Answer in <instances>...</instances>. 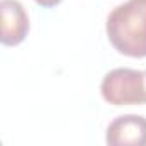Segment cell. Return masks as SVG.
<instances>
[{
	"instance_id": "cell-4",
	"label": "cell",
	"mask_w": 146,
	"mask_h": 146,
	"mask_svg": "<svg viewBox=\"0 0 146 146\" xmlns=\"http://www.w3.org/2000/svg\"><path fill=\"white\" fill-rule=\"evenodd\" d=\"M2 14V35L0 41L4 46H16L23 43L29 33V17L19 0H0Z\"/></svg>"
},
{
	"instance_id": "cell-2",
	"label": "cell",
	"mask_w": 146,
	"mask_h": 146,
	"mask_svg": "<svg viewBox=\"0 0 146 146\" xmlns=\"http://www.w3.org/2000/svg\"><path fill=\"white\" fill-rule=\"evenodd\" d=\"M102 98L113 107L146 105V70L117 67L103 76Z\"/></svg>"
},
{
	"instance_id": "cell-1",
	"label": "cell",
	"mask_w": 146,
	"mask_h": 146,
	"mask_svg": "<svg viewBox=\"0 0 146 146\" xmlns=\"http://www.w3.org/2000/svg\"><path fill=\"white\" fill-rule=\"evenodd\" d=\"M107 38L112 46L131 58L146 57V0H127L107 16Z\"/></svg>"
},
{
	"instance_id": "cell-5",
	"label": "cell",
	"mask_w": 146,
	"mask_h": 146,
	"mask_svg": "<svg viewBox=\"0 0 146 146\" xmlns=\"http://www.w3.org/2000/svg\"><path fill=\"white\" fill-rule=\"evenodd\" d=\"M35 2L40 5V7H45V9H52L55 5H58L62 0H35Z\"/></svg>"
},
{
	"instance_id": "cell-3",
	"label": "cell",
	"mask_w": 146,
	"mask_h": 146,
	"mask_svg": "<svg viewBox=\"0 0 146 146\" xmlns=\"http://www.w3.org/2000/svg\"><path fill=\"white\" fill-rule=\"evenodd\" d=\"M108 146H146V117L125 113L115 117L105 134Z\"/></svg>"
}]
</instances>
